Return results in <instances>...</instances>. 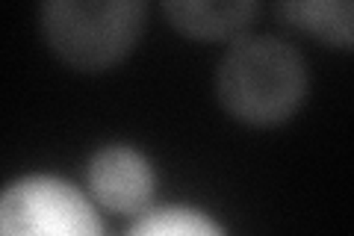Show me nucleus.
<instances>
[{"label":"nucleus","mask_w":354,"mask_h":236,"mask_svg":"<svg viewBox=\"0 0 354 236\" xmlns=\"http://www.w3.org/2000/svg\"><path fill=\"white\" fill-rule=\"evenodd\" d=\"M218 100L245 125H281L298 109L307 89L304 62L272 36L242 39L218 69Z\"/></svg>","instance_id":"obj_1"},{"label":"nucleus","mask_w":354,"mask_h":236,"mask_svg":"<svg viewBox=\"0 0 354 236\" xmlns=\"http://www.w3.org/2000/svg\"><path fill=\"white\" fill-rule=\"evenodd\" d=\"M142 15L145 9L133 0H57L41 9V30L71 69L104 71L127 56Z\"/></svg>","instance_id":"obj_2"},{"label":"nucleus","mask_w":354,"mask_h":236,"mask_svg":"<svg viewBox=\"0 0 354 236\" xmlns=\"http://www.w3.org/2000/svg\"><path fill=\"white\" fill-rule=\"evenodd\" d=\"M0 236H104L92 204L59 177L30 174L0 192Z\"/></svg>","instance_id":"obj_3"},{"label":"nucleus","mask_w":354,"mask_h":236,"mask_svg":"<svg viewBox=\"0 0 354 236\" xmlns=\"http://www.w3.org/2000/svg\"><path fill=\"white\" fill-rule=\"evenodd\" d=\"M88 183L95 198L113 212H139L153 195V172L139 151L109 145L97 151L88 165Z\"/></svg>","instance_id":"obj_4"},{"label":"nucleus","mask_w":354,"mask_h":236,"mask_svg":"<svg viewBox=\"0 0 354 236\" xmlns=\"http://www.w3.org/2000/svg\"><path fill=\"white\" fill-rule=\"evenodd\" d=\"M171 24L198 39H225L236 36L248 27L254 15V3L234 0V3H195V0H177L165 3Z\"/></svg>","instance_id":"obj_5"},{"label":"nucleus","mask_w":354,"mask_h":236,"mask_svg":"<svg viewBox=\"0 0 354 236\" xmlns=\"http://www.w3.org/2000/svg\"><path fill=\"white\" fill-rule=\"evenodd\" d=\"M281 12L292 24L304 27L342 48L351 44V3H286Z\"/></svg>","instance_id":"obj_6"},{"label":"nucleus","mask_w":354,"mask_h":236,"mask_svg":"<svg viewBox=\"0 0 354 236\" xmlns=\"http://www.w3.org/2000/svg\"><path fill=\"white\" fill-rule=\"evenodd\" d=\"M130 236H225L221 228L198 210H153L136 221Z\"/></svg>","instance_id":"obj_7"}]
</instances>
